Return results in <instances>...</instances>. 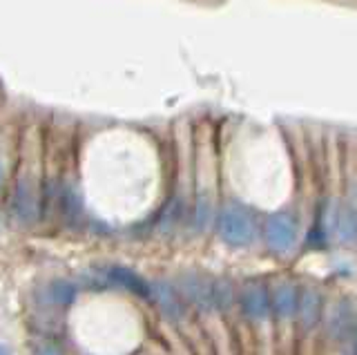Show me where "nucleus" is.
<instances>
[{"label":"nucleus","instance_id":"obj_1","mask_svg":"<svg viewBox=\"0 0 357 355\" xmlns=\"http://www.w3.org/2000/svg\"><path fill=\"white\" fill-rule=\"evenodd\" d=\"M255 219L252 215L239 204H226L219 210L217 217V232L228 246H248L255 239Z\"/></svg>","mask_w":357,"mask_h":355},{"label":"nucleus","instance_id":"obj_2","mask_svg":"<svg viewBox=\"0 0 357 355\" xmlns=\"http://www.w3.org/2000/svg\"><path fill=\"white\" fill-rule=\"evenodd\" d=\"M176 291L181 295L183 302L188 306L197 308L199 313H212V310H217L215 293H212V282L201 273L188 271L183 275H178Z\"/></svg>","mask_w":357,"mask_h":355},{"label":"nucleus","instance_id":"obj_3","mask_svg":"<svg viewBox=\"0 0 357 355\" xmlns=\"http://www.w3.org/2000/svg\"><path fill=\"white\" fill-rule=\"evenodd\" d=\"M38 213H40V208H38L36 179L29 174H20L14 188V197H11V217H14L16 224L20 226H31V224H36Z\"/></svg>","mask_w":357,"mask_h":355},{"label":"nucleus","instance_id":"obj_4","mask_svg":"<svg viewBox=\"0 0 357 355\" xmlns=\"http://www.w3.org/2000/svg\"><path fill=\"white\" fill-rule=\"evenodd\" d=\"M299 288L290 280H277L268 286V299H271V322L277 326H288L295 322Z\"/></svg>","mask_w":357,"mask_h":355},{"label":"nucleus","instance_id":"obj_5","mask_svg":"<svg viewBox=\"0 0 357 355\" xmlns=\"http://www.w3.org/2000/svg\"><path fill=\"white\" fill-rule=\"evenodd\" d=\"M239 308L241 315L250 324H268L271 322V299H268V286L264 282L250 280L239 291Z\"/></svg>","mask_w":357,"mask_h":355},{"label":"nucleus","instance_id":"obj_6","mask_svg":"<svg viewBox=\"0 0 357 355\" xmlns=\"http://www.w3.org/2000/svg\"><path fill=\"white\" fill-rule=\"evenodd\" d=\"M297 221L290 213H275L266 219V243L277 255H288L297 246Z\"/></svg>","mask_w":357,"mask_h":355},{"label":"nucleus","instance_id":"obj_7","mask_svg":"<svg viewBox=\"0 0 357 355\" xmlns=\"http://www.w3.org/2000/svg\"><path fill=\"white\" fill-rule=\"evenodd\" d=\"M321 324H324V328H326L328 340L337 342V344L353 342V338H355V315H353L351 302L337 299V302L331 304L328 308H324Z\"/></svg>","mask_w":357,"mask_h":355},{"label":"nucleus","instance_id":"obj_8","mask_svg":"<svg viewBox=\"0 0 357 355\" xmlns=\"http://www.w3.org/2000/svg\"><path fill=\"white\" fill-rule=\"evenodd\" d=\"M150 299L159 308L163 319H167L170 324L178 326L188 319V304L178 295L176 286L167 282H150Z\"/></svg>","mask_w":357,"mask_h":355},{"label":"nucleus","instance_id":"obj_9","mask_svg":"<svg viewBox=\"0 0 357 355\" xmlns=\"http://www.w3.org/2000/svg\"><path fill=\"white\" fill-rule=\"evenodd\" d=\"M321 315H324V297L315 286H306L299 291L297 297V313L295 322L299 331L308 335V333L315 331L321 324Z\"/></svg>","mask_w":357,"mask_h":355},{"label":"nucleus","instance_id":"obj_10","mask_svg":"<svg viewBox=\"0 0 357 355\" xmlns=\"http://www.w3.org/2000/svg\"><path fill=\"white\" fill-rule=\"evenodd\" d=\"M107 277L114 284L128 288L132 295L150 299V282H145L143 277L139 273H134L132 269H126V266H112Z\"/></svg>","mask_w":357,"mask_h":355},{"label":"nucleus","instance_id":"obj_11","mask_svg":"<svg viewBox=\"0 0 357 355\" xmlns=\"http://www.w3.org/2000/svg\"><path fill=\"white\" fill-rule=\"evenodd\" d=\"M335 235L340 237L342 243H355V210L353 206H340L335 213V224H333Z\"/></svg>","mask_w":357,"mask_h":355},{"label":"nucleus","instance_id":"obj_12","mask_svg":"<svg viewBox=\"0 0 357 355\" xmlns=\"http://www.w3.org/2000/svg\"><path fill=\"white\" fill-rule=\"evenodd\" d=\"M50 297L56 304L67 306L76 299V286L70 280H54L50 284Z\"/></svg>","mask_w":357,"mask_h":355},{"label":"nucleus","instance_id":"obj_13","mask_svg":"<svg viewBox=\"0 0 357 355\" xmlns=\"http://www.w3.org/2000/svg\"><path fill=\"white\" fill-rule=\"evenodd\" d=\"M33 355H63V353H61L59 347H56V344H52V342H40L38 347H36V351H33Z\"/></svg>","mask_w":357,"mask_h":355},{"label":"nucleus","instance_id":"obj_14","mask_svg":"<svg viewBox=\"0 0 357 355\" xmlns=\"http://www.w3.org/2000/svg\"><path fill=\"white\" fill-rule=\"evenodd\" d=\"M0 355H9V353H7V349H3V347H0Z\"/></svg>","mask_w":357,"mask_h":355},{"label":"nucleus","instance_id":"obj_15","mask_svg":"<svg viewBox=\"0 0 357 355\" xmlns=\"http://www.w3.org/2000/svg\"><path fill=\"white\" fill-rule=\"evenodd\" d=\"M0 181H3V163H0Z\"/></svg>","mask_w":357,"mask_h":355}]
</instances>
